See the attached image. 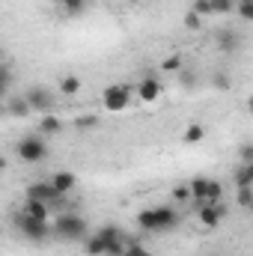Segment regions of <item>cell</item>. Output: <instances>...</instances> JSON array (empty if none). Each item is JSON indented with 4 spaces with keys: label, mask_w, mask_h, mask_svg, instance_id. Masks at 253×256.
Returning a JSON list of instances; mask_svg holds the SVG:
<instances>
[{
    "label": "cell",
    "mask_w": 253,
    "mask_h": 256,
    "mask_svg": "<svg viewBox=\"0 0 253 256\" xmlns=\"http://www.w3.org/2000/svg\"><path fill=\"white\" fill-rule=\"evenodd\" d=\"M84 254L86 256H108L104 254V238L98 236V232H86V238H84Z\"/></svg>",
    "instance_id": "cell-12"
},
{
    "label": "cell",
    "mask_w": 253,
    "mask_h": 256,
    "mask_svg": "<svg viewBox=\"0 0 253 256\" xmlns=\"http://www.w3.org/2000/svg\"><path fill=\"white\" fill-rule=\"evenodd\" d=\"M185 143H200V140H206V126H200V122H194V126L185 128V137H182Z\"/></svg>",
    "instance_id": "cell-19"
},
{
    "label": "cell",
    "mask_w": 253,
    "mask_h": 256,
    "mask_svg": "<svg viewBox=\"0 0 253 256\" xmlns=\"http://www.w3.org/2000/svg\"><path fill=\"white\" fill-rule=\"evenodd\" d=\"M173 200L176 202H190V188L188 185H176L173 188Z\"/></svg>",
    "instance_id": "cell-26"
},
{
    "label": "cell",
    "mask_w": 253,
    "mask_h": 256,
    "mask_svg": "<svg viewBox=\"0 0 253 256\" xmlns=\"http://www.w3.org/2000/svg\"><path fill=\"white\" fill-rule=\"evenodd\" d=\"M218 48L224 54H236L242 48V36L236 30H218Z\"/></svg>",
    "instance_id": "cell-9"
},
{
    "label": "cell",
    "mask_w": 253,
    "mask_h": 256,
    "mask_svg": "<svg viewBox=\"0 0 253 256\" xmlns=\"http://www.w3.org/2000/svg\"><path fill=\"white\" fill-rule=\"evenodd\" d=\"M24 102L30 104V114H39V116H45V114H51L57 108V96L48 86H30L24 92Z\"/></svg>",
    "instance_id": "cell-6"
},
{
    "label": "cell",
    "mask_w": 253,
    "mask_h": 256,
    "mask_svg": "<svg viewBox=\"0 0 253 256\" xmlns=\"http://www.w3.org/2000/svg\"><path fill=\"white\" fill-rule=\"evenodd\" d=\"M27 200H39V202H45L48 208L66 212V194H60L51 182H33V185L27 188Z\"/></svg>",
    "instance_id": "cell-5"
},
{
    "label": "cell",
    "mask_w": 253,
    "mask_h": 256,
    "mask_svg": "<svg viewBox=\"0 0 253 256\" xmlns=\"http://www.w3.org/2000/svg\"><path fill=\"white\" fill-rule=\"evenodd\" d=\"M220 196H224L220 182L208 179V182H206V200H202V206H218V202H220Z\"/></svg>",
    "instance_id": "cell-17"
},
{
    "label": "cell",
    "mask_w": 253,
    "mask_h": 256,
    "mask_svg": "<svg viewBox=\"0 0 253 256\" xmlns=\"http://www.w3.org/2000/svg\"><path fill=\"white\" fill-rule=\"evenodd\" d=\"M212 84H214L218 90H230V86H232L230 74H224V72H214V74H212Z\"/></svg>",
    "instance_id": "cell-24"
},
{
    "label": "cell",
    "mask_w": 253,
    "mask_h": 256,
    "mask_svg": "<svg viewBox=\"0 0 253 256\" xmlns=\"http://www.w3.org/2000/svg\"><path fill=\"white\" fill-rule=\"evenodd\" d=\"M60 92L63 96H78L80 92V78L78 74H66L63 80H60Z\"/></svg>",
    "instance_id": "cell-18"
},
{
    "label": "cell",
    "mask_w": 253,
    "mask_h": 256,
    "mask_svg": "<svg viewBox=\"0 0 253 256\" xmlns=\"http://www.w3.org/2000/svg\"><path fill=\"white\" fill-rule=\"evenodd\" d=\"M236 200H238V206H242V208H250V206H253V188H238Z\"/></svg>",
    "instance_id": "cell-22"
},
{
    "label": "cell",
    "mask_w": 253,
    "mask_h": 256,
    "mask_svg": "<svg viewBox=\"0 0 253 256\" xmlns=\"http://www.w3.org/2000/svg\"><path fill=\"white\" fill-rule=\"evenodd\" d=\"M164 72H182V54H173L170 60H164Z\"/></svg>",
    "instance_id": "cell-27"
},
{
    "label": "cell",
    "mask_w": 253,
    "mask_h": 256,
    "mask_svg": "<svg viewBox=\"0 0 253 256\" xmlns=\"http://www.w3.org/2000/svg\"><path fill=\"white\" fill-rule=\"evenodd\" d=\"M200 224L208 226V230H214L220 224V208L218 206H200Z\"/></svg>",
    "instance_id": "cell-14"
},
{
    "label": "cell",
    "mask_w": 253,
    "mask_h": 256,
    "mask_svg": "<svg viewBox=\"0 0 253 256\" xmlns=\"http://www.w3.org/2000/svg\"><path fill=\"white\" fill-rule=\"evenodd\" d=\"M137 98L146 102V104L158 102V98H161V80H158L155 74H146V78L140 80V86H137Z\"/></svg>",
    "instance_id": "cell-8"
},
{
    "label": "cell",
    "mask_w": 253,
    "mask_h": 256,
    "mask_svg": "<svg viewBox=\"0 0 253 256\" xmlns=\"http://www.w3.org/2000/svg\"><path fill=\"white\" fill-rule=\"evenodd\" d=\"M238 155H242V164H253V146L250 143H242Z\"/></svg>",
    "instance_id": "cell-30"
},
{
    "label": "cell",
    "mask_w": 253,
    "mask_h": 256,
    "mask_svg": "<svg viewBox=\"0 0 253 256\" xmlns=\"http://www.w3.org/2000/svg\"><path fill=\"white\" fill-rule=\"evenodd\" d=\"M122 256H152L143 244H137V242H128L126 244V250H122Z\"/></svg>",
    "instance_id": "cell-23"
},
{
    "label": "cell",
    "mask_w": 253,
    "mask_h": 256,
    "mask_svg": "<svg viewBox=\"0 0 253 256\" xmlns=\"http://www.w3.org/2000/svg\"><path fill=\"white\" fill-rule=\"evenodd\" d=\"M12 224H15V230H18L24 238H30V242H45V238L51 236V224H48V220H36V218H30V214H24V212H15Z\"/></svg>",
    "instance_id": "cell-4"
},
{
    "label": "cell",
    "mask_w": 253,
    "mask_h": 256,
    "mask_svg": "<svg viewBox=\"0 0 253 256\" xmlns=\"http://www.w3.org/2000/svg\"><path fill=\"white\" fill-rule=\"evenodd\" d=\"M6 92H9V86H6V84H3V80H0V102H3V98H6Z\"/></svg>",
    "instance_id": "cell-33"
},
{
    "label": "cell",
    "mask_w": 253,
    "mask_h": 256,
    "mask_svg": "<svg viewBox=\"0 0 253 256\" xmlns=\"http://www.w3.org/2000/svg\"><path fill=\"white\" fill-rule=\"evenodd\" d=\"M96 122H98L96 116H78V120H74V126H78V128H92Z\"/></svg>",
    "instance_id": "cell-31"
},
{
    "label": "cell",
    "mask_w": 253,
    "mask_h": 256,
    "mask_svg": "<svg viewBox=\"0 0 253 256\" xmlns=\"http://www.w3.org/2000/svg\"><path fill=\"white\" fill-rule=\"evenodd\" d=\"M15 155L24 161V164H42L48 158V143L42 134H27L15 143Z\"/></svg>",
    "instance_id": "cell-3"
},
{
    "label": "cell",
    "mask_w": 253,
    "mask_h": 256,
    "mask_svg": "<svg viewBox=\"0 0 253 256\" xmlns=\"http://www.w3.org/2000/svg\"><path fill=\"white\" fill-rule=\"evenodd\" d=\"M24 214L36 218V220H48V218H51V208H48L45 202H39V200H27V202H24Z\"/></svg>",
    "instance_id": "cell-13"
},
{
    "label": "cell",
    "mask_w": 253,
    "mask_h": 256,
    "mask_svg": "<svg viewBox=\"0 0 253 256\" xmlns=\"http://www.w3.org/2000/svg\"><path fill=\"white\" fill-rule=\"evenodd\" d=\"M238 15L244 18V21H253V0H238Z\"/></svg>",
    "instance_id": "cell-25"
},
{
    "label": "cell",
    "mask_w": 253,
    "mask_h": 256,
    "mask_svg": "<svg viewBox=\"0 0 253 256\" xmlns=\"http://www.w3.org/2000/svg\"><path fill=\"white\" fill-rule=\"evenodd\" d=\"M6 114H9V116H18V120H24V116H30V104L24 102V96H15V98L6 104Z\"/></svg>",
    "instance_id": "cell-15"
},
{
    "label": "cell",
    "mask_w": 253,
    "mask_h": 256,
    "mask_svg": "<svg viewBox=\"0 0 253 256\" xmlns=\"http://www.w3.org/2000/svg\"><path fill=\"white\" fill-rule=\"evenodd\" d=\"M51 232L63 242H84L86 238V220L74 212H60L57 220L51 224Z\"/></svg>",
    "instance_id": "cell-2"
},
{
    "label": "cell",
    "mask_w": 253,
    "mask_h": 256,
    "mask_svg": "<svg viewBox=\"0 0 253 256\" xmlns=\"http://www.w3.org/2000/svg\"><path fill=\"white\" fill-rule=\"evenodd\" d=\"M102 104H104V110H110V114L126 110L128 104H131V86H128V84H110V86L104 90V96H102Z\"/></svg>",
    "instance_id": "cell-7"
},
{
    "label": "cell",
    "mask_w": 253,
    "mask_h": 256,
    "mask_svg": "<svg viewBox=\"0 0 253 256\" xmlns=\"http://www.w3.org/2000/svg\"><path fill=\"white\" fill-rule=\"evenodd\" d=\"M185 27H188V30H200V27H202V18L194 15V12H188V15H185Z\"/></svg>",
    "instance_id": "cell-29"
},
{
    "label": "cell",
    "mask_w": 253,
    "mask_h": 256,
    "mask_svg": "<svg viewBox=\"0 0 253 256\" xmlns=\"http://www.w3.org/2000/svg\"><path fill=\"white\" fill-rule=\"evenodd\" d=\"M0 114H6V108H0Z\"/></svg>",
    "instance_id": "cell-34"
},
{
    "label": "cell",
    "mask_w": 253,
    "mask_h": 256,
    "mask_svg": "<svg viewBox=\"0 0 253 256\" xmlns=\"http://www.w3.org/2000/svg\"><path fill=\"white\" fill-rule=\"evenodd\" d=\"M208 9H212V15H226L236 9V0H208Z\"/></svg>",
    "instance_id": "cell-20"
},
{
    "label": "cell",
    "mask_w": 253,
    "mask_h": 256,
    "mask_svg": "<svg viewBox=\"0 0 253 256\" xmlns=\"http://www.w3.org/2000/svg\"><path fill=\"white\" fill-rule=\"evenodd\" d=\"M182 224L179 212L170 208V206H155V208H143L137 214V226L143 232H170Z\"/></svg>",
    "instance_id": "cell-1"
},
{
    "label": "cell",
    "mask_w": 253,
    "mask_h": 256,
    "mask_svg": "<svg viewBox=\"0 0 253 256\" xmlns=\"http://www.w3.org/2000/svg\"><path fill=\"white\" fill-rule=\"evenodd\" d=\"M190 12H194V15H200V18H202V15H212L208 0H194V9H190Z\"/></svg>",
    "instance_id": "cell-28"
},
{
    "label": "cell",
    "mask_w": 253,
    "mask_h": 256,
    "mask_svg": "<svg viewBox=\"0 0 253 256\" xmlns=\"http://www.w3.org/2000/svg\"><path fill=\"white\" fill-rule=\"evenodd\" d=\"M182 80H185V86H194V74L190 72H182Z\"/></svg>",
    "instance_id": "cell-32"
},
{
    "label": "cell",
    "mask_w": 253,
    "mask_h": 256,
    "mask_svg": "<svg viewBox=\"0 0 253 256\" xmlns=\"http://www.w3.org/2000/svg\"><path fill=\"white\" fill-rule=\"evenodd\" d=\"M54 3H57V6H63L68 15H80V12H84V6H86L90 0H54Z\"/></svg>",
    "instance_id": "cell-21"
},
{
    "label": "cell",
    "mask_w": 253,
    "mask_h": 256,
    "mask_svg": "<svg viewBox=\"0 0 253 256\" xmlns=\"http://www.w3.org/2000/svg\"><path fill=\"white\" fill-rule=\"evenodd\" d=\"M60 131H63V120H60V116H54V114L39 116V131H36V134H42V137H54V134H60Z\"/></svg>",
    "instance_id": "cell-10"
},
{
    "label": "cell",
    "mask_w": 253,
    "mask_h": 256,
    "mask_svg": "<svg viewBox=\"0 0 253 256\" xmlns=\"http://www.w3.org/2000/svg\"><path fill=\"white\" fill-rule=\"evenodd\" d=\"M232 179H236L238 188H253V164H238Z\"/></svg>",
    "instance_id": "cell-16"
},
{
    "label": "cell",
    "mask_w": 253,
    "mask_h": 256,
    "mask_svg": "<svg viewBox=\"0 0 253 256\" xmlns=\"http://www.w3.org/2000/svg\"><path fill=\"white\" fill-rule=\"evenodd\" d=\"M51 185H54L60 194H68L74 185H78V176H74L72 170H60V173H54V176H51Z\"/></svg>",
    "instance_id": "cell-11"
}]
</instances>
